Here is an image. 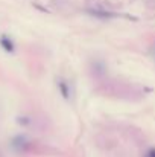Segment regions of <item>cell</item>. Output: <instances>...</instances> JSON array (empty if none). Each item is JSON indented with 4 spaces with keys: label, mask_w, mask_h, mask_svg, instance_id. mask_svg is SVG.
<instances>
[{
    "label": "cell",
    "mask_w": 155,
    "mask_h": 157,
    "mask_svg": "<svg viewBox=\"0 0 155 157\" xmlns=\"http://www.w3.org/2000/svg\"><path fill=\"white\" fill-rule=\"evenodd\" d=\"M0 43H2V46H3L5 51H8V52H12L14 51V44H12V41L8 37H2L0 38Z\"/></svg>",
    "instance_id": "6da1fadb"
},
{
    "label": "cell",
    "mask_w": 155,
    "mask_h": 157,
    "mask_svg": "<svg viewBox=\"0 0 155 157\" xmlns=\"http://www.w3.org/2000/svg\"><path fill=\"white\" fill-rule=\"evenodd\" d=\"M146 157H155V150H151V151L146 154Z\"/></svg>",
    "instance_id": "7a4b0ae2"
}]
</instances>
